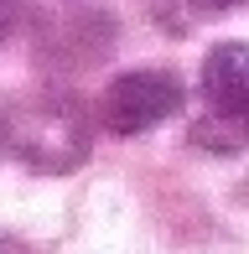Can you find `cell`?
Returning <instances> with one entry per match:
<instances>
[{
  "label": "cell",
  "mask_w": 249,
  "mask_h": 254,
  "mask_svg": "<svg viewBox=\"0 0 249 254\" xmlns=\"http://www.w3.org/2000/svg\"><path fill=\"white\" fill-rule=\"evenodd\" d=\"M234 5H244V0H151V16L166 31H192V26H202V21L223 16Z\"/></svg>",
  "instance_id": "4"
},
{
  "label": "cell",
  "mask_w": 249,
  "mask_h": 254,
  "mask_svg": "<svg viewBox=\"0 0 249 254\" xmlns=\"http://www.w3.org/2000/svg\"><path fill=\"white\" fill-rule=\"evenodd\" d=\"M16 16H21V0H0V42L10 37V26H16Z\"/></svg>",
  "instance_id": "5"
},
{
  "label": "cell",
  "mask_w": 249,
  "mask_h": 254,
  "mask_svg": "<svg viewBox=\"0 0 249 254\" xmlns=\"http://www.w3.org/2000/svg\"><path fill=\"white\" fill-rule=\"evenodd\" d=\"M197 94H202V114L192 125V140L218 156H239L244 151V104H249V47L244 42L208 47L202 73H197Z\"/></svg>",
  "instance_id": "2"
},
{
  "label": "cell",
  "mask_w": 249,
  "mask_h": 254,
  "mask_svg": "<svg viewBox=\"0 0 249 254\" xmlns=\"http://www.w3.org/2000/svg\"><path fill=\"white\" fill-rule=\"evenodd\" d=\"M0 151L42 177H67L94 151V120L73 94H31L0 104Z\"/></svg>",
  "instance_id": "1"
},
{
  "label": "cell",
  "mask_w": 249,
  "mask_h": 254,
  "mask_svg": "<svg viewBox=\"0 0 249 254\" xmlns=\"http://www.w3.org/2000/svg\"><path fill=\"white\" fill-rule=\"evenodd\" d=\"M187 109V83L166 67H135V73L109 78V88L99 94V125L109 135H151L166 120Z\"/></svg>",
  "instance_id": "3"
}]
</instances>
